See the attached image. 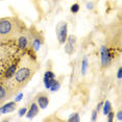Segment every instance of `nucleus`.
Returning a JSON list of instances; mask_svg holds the SVG:
<instances>
[{
    "mask_svg": "<svg viewBox=\"0 0 122 122\" xmlns=\"http://www.w3.org/2000/svg\"><path fill=\"white\" fill-rule=\"evenodd\" d=\"M37 71V64L31 60H24L14 75V90H21L30 81Z\"/></svg>",
    "mask_w": 122,
    "mask_h": 122,
    "instance_id": "1",
    "label": "nucleus"
},
{
    "mask_svg": "<svg viewBox=\"0 0 122 122\" xmlns=\"http://www.w3.org/2000/svg\"><path fill=\"white\" fill-rule=\"evenodd\" d=\"M19 31L18 24L13 18L0 19V42H9L17 36Z\"/></svg>",
    "mask_w": 122,
    "mask_h": 122,
    "instance_id": "2",
    "label": "nucleus"
},
{
    "mask_svg": "<svg viewBox=\"0 0 122 122\" xmlns=\"http://www.w3.org/2000/svg\"><path fill=\"white\" fill-rule=\"evenodd\" d=\"M56 36L60 44H64L67 40V23L61 22L56 26Z\"/></svg>",
    "mask_w": 122,
    "mask_h": 122,
    "instance_id": "3",
    "label": "nucleus"
},
{
    "mask_svg": "<svg viewBox=\"0 0 122 122\" xmlns=\"http://www.w3.org/2000/svg\"><path fill=\"white\" fill-rule=\"evenodd\" d=\"M35 100L38 103L39 107H41V109H46L49 104V96L47 95L45 92H42L35 97Z\"/></svg>",
    "mask_w": 122,
    "mask_h": 122,
    "instance_id": "4",
    "label": "nucleus"
},
{
    "mask_svg": "<svg viewBox=\"0 0 122 122\" xmlns=\"http://www.w3.org/2000/svg\"><path fill=\"white\" fill-rule=\"evenodd\" d=\"M18 47L21 50H26L28 47H31V40L27 35H21L18 38Z\"/></svg>",
    "mask_w": 122,
    "mask_h": 122,
    "instance_id": "5",
    "label": "nucleus"
},
{
    "mask_svg": "<svg viewBox=\"0 0 122 122\" xmlns=\"http://www.w3.org/2000/svg\"><path fill=\"white\" fill-rule=\"evenodd\" d=\"M13 94H14V91L4 87L3 85H0V103H3L4 101L10 99L13 96Z\"/></svg>",
    "mask_w": 122,
    "mask_h": 122,
    "instance_id": "6",
    "label": "nucleus"
},
{
    "mask_svg": "<svg viewBox=\"0 0 122 122\" xmlns=\"http://www.w3.org/2000/svg\"><path fill=\"white\" fill-rule=\"evenodd\" d=\"M66 46H65V51L67 54H73L75 50V44H76V38L74 36H70L68 40H66Z\"/></svg>",
    "mask_w": 122,
    "mask_h": 122,
    "instance_id": "7",
    "label": "nucleus"
},
{
    "mask_svg": "<svg viewBox=\"0 0 122 122\" xmlns=\"http://www.w3.org/2000/svg\"><path fill=\"white\" fill-rule=\"evenodd\" d=\"M55 81H56V79L54 78L53 72L52 71H46L45 75H44V84H45L46 89H50Z\"/></svg>",
    "mask_w": 122,
    "mask_h": 122,
    "instance_id": "8",
    "label": "nucleus"
},
{
    "mask_svg": "<svg viewBox=\"0 0 122 122\" xmlns=\"http://www.w3.org/2000/svg\"><path fill=\"white\" fill-rule=\"evenodd\" d=\"M110 53H109V50L105 46H102L101 47V63H102V66L105 67L110 64Z\"/></svg>",
    "mask_w": 122,
    "mask_h": 122,
    "instance_id": "9",
    "label": "nucleus"
},
{
    "mask_svg": "<svg viewBox=\"0 0 122 122\" xmlns=\"http://www.w3.org/2000/svg\"><path fill=\"white\" fill-rule=\"evenodd\" d=\"M39 113V105L36 101L31 102V104H30L29 109H28V112H27L26 116L27 118H34L35 116H37Z\"/></svg>",
    "mask_w": 122,
    "mask_h": 122,
    "instance_id": "10",
    "label": "nucleus"
},
{
    "mask_svg": "<svg viewBox=\"0 0 122 122\" xmlns=\"http://www.w3.org/2000/svg\"><path fill=\"white\" fill-rule=\"evenodd\" d=\"M16 102H9V103L4 104L3 107H0V113H3V114H6V113H10V112H14L16 110Z\"/></svg>",
    "mask_w": 122,
    "mask_h": 122,
    "instance_id": "11",
    "label": "nucleus"
},
{
    "mask_svg": "<svg viewBox=\"0 0 122 122\" xmlns=\"http://www.w3.org/2000/svg\"><path fill=\"white\" fill-rule=\"evenodd\" d=\"M41 46H42V40H41L39 37H35L31 40V47L34 48V50L38 51L39 49L41 48Z\"/></svg>",
    "mask_w": 122,
    "mask_h": 122,
    "instance_id": "12",
    "label": "nucleus"
},
{
    "mask_svg": "<svg viewBox=\"0 0 122 122\" xmlns=\"http://www.w3.org/2000/svg\"><path fill=\"white\" fill-rule=\"evenodd\" d=\"M68 121H69V122H78V121H79V115H78L77 113L71 114V116L69 117Z\"/></svg>",
    "mask_w": 122,
    "mask_h": 122,
    "instance_id": "13",
    "label": "nucleus"
},
{
    "mask_svg": "<svg viewBox=\"0 0 122 122\" xmlns=\"http://www.w3.org/2000/svg\"><path fill=\"white\" fill-rule=\"evenodd\" d=\"M110 111H112V107H111V103L110 101H105L104 102V107H103V114L104 115H107V113L110 112Z\"/></svg>",
    "mask_w": 122,
    "mask_h": 122,
    "instance_id": "14",
    "label": "nucleus"
},
{
    "mask_svg": "<svg viewBox=\"0 0 122 122\" xmlns=\"http://www.w3.org/2000/svg\"><path fill=\"white\" fill-rule=\"evenodd\" d=\"M70 10H71V13H73V14L78 13V10H79V4H78V3H74V4L71 6Z\"/></svg>",
    "mask_w": 122,
    "mask_h": 122,
    "instance_id": "15",
    "label": "nucleus"
},
{
    "mask_svg": "<svg viewBox=\"0 0 122 122\" xmlns=\"http://www.w3.org/2000/svg\"><path fill=\"white\" fill-rule=\"evenodd\" d=\"M88 67V60H87V57H85V60H84V62H82V74H85L86 73V69H87Z\"/></svg>",
    "mask_w": 122,
    "mask_h": 122,
    "instance_id": "16",
    "label": "nucleus"
},
{
    "mask_svg": "<svg viewBox=\"0 0 122 122\" xmlns=\"http://www.w3.org/2000/svg\"><path fill=\"white\" fill-rule=\"evenodd\" d=\"M107 117H109V118H107V120H109L110 122H112L113 121V117H114V116H115V114H114L113 112H112V111H110V112L109 113H107Z\"/></svg>",
    "mask_w": 122,
    "mask_h": 122,
    "instance_id": "17",
    "label": "nucleus"
},
{
    "mask_svg": "<svg viewBox=\"0 0 122 122\" xmlns=\"http://www.w3.org/2000/svg\"><path fill=\"white\" fill-rule=\"evenodd\" d=\"M27 112V109L26 107H23V109H21L20 111H19V113H18V115L20 116V117H22L23 115H25V113Z\"/></svg>",
    "mask_w": 122,
    "mask_h": 122,
    "instance_id": "18",
    "label": "nucleus"
},
{
    "mask_svg": "<svg viewBox=\"0 0 122 122\" xmlns=\"http://www.w3.org/2000/svg\"><path fill=\"white\" fill-rule=\"evenodd\" d=\"M97 113H98V112H97L96 110H94V111H93V114H92V115H93V116H92V120H93V121H95V120H96Z\"/></svg>",
    "mask_w": 122,
    "mask_h": 122,
    "instance_id": "19",
    "label": "nucleus"
},
{
    "mask_svg": "<svg viewBox=\"0 0 122 122\" xmlns=\"http://www.w3.org/2000/svg\"><path fill=\"white\" fill-rule=\"evenodd\" d=\"M122 113H121V111H119V112L117 113V118H118V120H122Z\"/></svg>",
    "mask_w": 122,
    "mask_h": 122,
    "instance_id": "20",
    "label": "nucleus"
},
{
    "mask_svg": "<svg viewBox=\"0 0 122 122\" xmlns=\"http://www.w3.org/2000/svg\"><path fill=\"white\" fill-rule=\"evenodd\" d=\"M121 71H122V69H121V67H120V68H119V70H118V74H117V76H118L119 79L121 78Z\"/></svg>",
    "mask_w": 122,
    "mask_h": 122,
    "instance_id": "21",
    "label": "nucleus"
},
{
    "mask_svg": "<svg viewBox=\"0 0 122 122\" xmlns=\"http://www.w3.org/2000/svg\"><path fill=\"white\" fill-rule=\"evenodd\" d=\"M22 96H23V94H22V93H20V94H19V95L17 96V98H16V101H19V100H20Z\"/></svg>",
    "mask_w": 122,
    "mask_h": 122,
    "instance_id": "22",
    "label": "nucleus"
},
{
    "mask_svg": "<svg viewBox=\"0 0 122 122\" xmlns=\"http://www.w3.org/2000/svg\"><path fill=\"white\" fill-rule=\"evenodd\" d=\"M87 7H88L89 10H92L93 9V3H88L87 4Z\"/></svg>",
    "mask_w": 122,
    "mask_h": 122,
    "instance_id": "23",
    "label": "nucleus"
}]
</instances>
